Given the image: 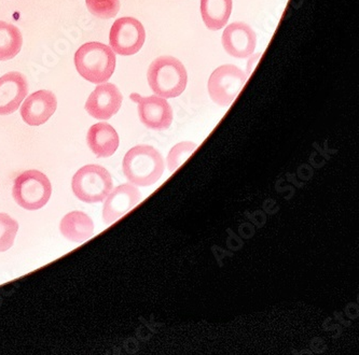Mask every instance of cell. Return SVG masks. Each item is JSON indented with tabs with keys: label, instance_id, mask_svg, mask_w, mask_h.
Returning a JSON list of instances; mask_svg holds the SVG:
<instances>
[{
	"label": "cell",
	"instance_id": "obj_1",
	"mask_svg": "<svg viewBox=\"0 0 359 355\" xmlns=\"http://www.w3.org/2000/svg\"><path fill=\"white\" fill-rule=\"evenodd\" d=\"M164 160L154 146L140 144L128 150L122 162L123 174L130 183L135 186H151L161 179Z\"/></svg>",
	"mask_w": 359,
	"mask_h": 355
},
{
	"label": "cell",
	"instance_id": "obj_2",
	"mask_svg": "<svg viewBox=\"0 0 359 355\" xmlns=\"http://www.w3.org/2000/svg\"><path fill=\"white\" fill-rule=\"evenodd\" d=\"M75 66L79 75L94 84L105 83L116 69V53L100 42H88L75 54Z\"/></svg>",
	"mask_w": 359,
	"mask_h": 355
},
{
	"label": "cell",
	"instance_id": "obj_3",
	"mask_svg": "<svg viewBox=\"0 0 359 355\" xmlns=\"http://www.w3.org/2000/svg\"><path fill=\"white\" fill-rule=\"evenodd\" d=\"M148 83L156 95L175 98L182 95L187 88L188 75L182 62L173 56H161L148 68Z\"/></svg>",
	"mask_w": 359,
	"mask_h": 355
},
{
	"label": "cell",
	"instance_id": "obj_4",
	"mask_svg": "<svg viewBox=\"0 0 359 355\" xmlns=\"http://www.w3.org/2000/svg\"><path fill=\"white\" fill-rule=\"evenodd\" d=\"M52 186L45 174L32 169L22 172L15 178L12 188L14 200L29 211L41 209L49 202Z\"/></svg>",
	"mask_w": 359,
	"mask_h": 355
},
{
	"label": "cell",
	"instance_id": "obj_5",
	"mask_svg": "<svg viewBox=\"0 0 359 355\" xmlns=\"http://www.w3.org/2000/svg\"><path fill=\"white\" fill-rule=\"evenodd\" d=\"M74 194L87 204H96L106 200L112 188V178L106 168L87 165L80 168L72 181Z\"/></svg>",
	"mask_w": 359,
	"mask_h": 355
},
{
	"label": "cell",
	"instance_id": "obj_6",
	"mask_svg": "<svg viewBox=\"0 0 359 355\" xmlns=\"http://www.w3.org/2000/svg\"><path fill=\"white\" fill-rule=\"evenodd\" d=\"M248 75L234 65H222L208 79L210 98L220 107H228L238 97L248 81Z\"/></svg>",
	"mask_w": 359,
	"mask_h": 355
},
{
	"label": "cell",
	"instance_id": "obj_7",
	"mask_svg": "<svg viewBox=\"0 0 359 355\" xmlns=\"http://www.w3.org/2000/svg\"><path fill=\"white\" fill-rule=\"evenodd\" d=\"M145 28L134 18L118 19L110 29V48L119 55L131 56L138 53L145 43Z\"/></svg>",
	"mask_w": 359,
	"mask_h": 355
},
{
	"label": "cell",
	"instance_id": "obj_8",
	"mask_svg": "<svg viewBox=\"0 0 359 355\" xmlns=\"http://www.w3.org/2000/svg\"><path fill=\"white\" fill-rule=\"evenodd\" d=\"M131 99L138 106L140 122L150 130H166L173 122V110L165 98L158 95L142 97L132 94Z\"/></svg>",
	"mask_w": 359,
	"mask_h": 355
},
{
	"label": "cell",
	"instance_id": "obj_9",
	"mask_svg": "<svg viewBox=\"0 0 359 355\" xmlns=\"http://www.w3.org/2000/svg\"><path fill=\"white\" fill-rule=\"evenodd\" d=\"M122 96L119 88L112 83H100L96 86L86 102V110L97 120H109L121 108Z\"/></svg>",
	"mask_w": 359,
	"mask_h": 355
},
{
	"label": "cell",
	"instance_id": "obj_10",
	"mask_svg": "<svg viewBox=\"0 0 359 355\" xmlns=\"http://www.w3.org/2000/svg\"><path fill=\"white\" fill-rule=\"evenodd\" d=\"M142 200L140 190L131 183L122 184L110 192L103 207V220L110 225L135 208Z\"/></svg>",
	"mask_w": 359,
	"mask_h": 355
},
{
	"label": "cell",
	"instance_id": "obj_11",
	"mask_svg": "<svg viewBox=\"0 0 359 355\" xmlns=\"http://www.w3.org/2000/svg\"><path fill=\"white\" fill-rule=\"evenodd\" d=\"M222 46L229 55L236 58L250 57L256 49V33L248 24L236 22L226 26L224 29Z\"/></svg>",
	"mask_w": 359,
	"mask_h": 355
},
{
	"label": "cell",
	"instance_id": "obj_12",
	"mask_svg": "<svg viewBox=\"0 0 359 355\" xmlns=\"http://www.w3.org/2000/svg\"><path fill=\"white\" fill-rule=\"evenodd\" d=\"M56 108L57 99L55 94L41 90L26 98L21 107V116L27 125L40 126L53 116Z\"/></svg>",
	"mask_w": 359,
	"mask_h": 355
},
{
	"label": "cell",
	"instance_id": "obj_13",
	"mask_svg": "<svg viewBox=\"0 0 359 355\" xmlns=\"http://www.w3.org/2000/svg\"><path fill=\"white\" fill-rule=\"evenodd\" d=\"M27 94V79L21 72H9L0 78V116L17 111Z\"/></svg>",
	"mask_w": 359,
	"mask_h": 355
},
{
	"label": "cell",
	"instance_id": "obj_14",
	"mask_svg": "<svg viewBox=\"0 0 359 355\" xmlns=\"http://www.w3.org/2000/svg\"><path fill=\"white\" fill-rule=\"evenodd\" d=\"M88 146L97 158H110L119 146V136L108 123H97L91 126L87 136Z\"/></svg>",
	"mask_w": 359,
	"mask_h": 355
},
{
	"label": "cell",
	"instance_id": "obj_15",
	"mask_svg": "<svg viewBox=\"0 0 359 355\" xmlns=\"http://www.w3.org/2000/svg\"><path fill=\"white\" fill-rule=\"evenodd\" d=\"M60 230L66 239L73 242H83L93 235L94 223L92 218L84 212H69L62 218Z\"/></svg>",
	"mask_w": 359,
	"mask_h": 355
},
{
	"label": "cell",
	"instance_id": "obj_16",
	"mask_svg": "<svg viewBox=\"0 0 359 355\" xmlns=\"http://www.w3.org/2000/svg\"><path fill=\"white\" fill-rule=\"evenodd\" d=\"M232 0H201V15L210 31H219L231 15Z\"/></svg>",
	"mask_w": 359,
	"mask_h": 355
},
{
	"label": "cell",
	"instance_id": "obj_17",
	"mask_svg": "<svg viewBox=\"0 0 359 355\" xmlns=\"http://www.w3.org/2000/svg\"><path fill=\"white\" fill-rule=\"evenodd\" d=\"M23 37L17 26L0 21V61H10L20 53Z\"/></svg>",
	"mask_w": 359,
	"mask_h": 355
},
{
	"label": "cell",
	"instance_id": "obj_18",
	"mask_svg": "<svg viewBox=\"0 0 359 355\" xmlns=\"http://www.w3.org/2000/svg\"><path fill=\"white\" fill-rule=\"evenodd\" d=\"M196 148H198V144L191 141L180 142L174 146L170 149L168 160H166L170 174L175 172L182 164H184L186 160L196 152Z\"/></svg>",
	"mask_w": 359,
	"mask_h": 355
},
{
	"label": "cell",
	"instance_id": "obj_19",
	"mask_svg": "<svg viewBox=\"0 0 359 355\" xmlns=\"http://www.w3.org/2000/svg\"><path fill=\"white\" fill-rule=\"evenodd\" d=\"M19 230V223L7 214H0V252L13 246Z\"/></svg>",
	"mask_w": 359,
	"mask_h": 355
},
{
	"label": "cell",
	"instance_id": "obj_20",
	"mask_svg": "<svg viewBox=\"0 0 359 355\" xmlns=\"http://www.w3.org/2000/svg\"><path fill=\"white\" fill-rule=\"evenodd\" d=\"M86 4L89 11L98 19H111L120 10L119 0H86Z\"/></svg>",
	"mask_w": 359,
	"mask_h": 355
},
{
	"label": "cell",
	"instance_id": "obj_21",
	"mask_svg": "<svg viewBox=\"0 0 359 355\" xmlns=\"http://www.w3.org/2000/svg\"><path fill=\"white\" fill-rule=\"evenodd\" d=\"M260 54H257V55H255L254 57H252V61H254V64H252V66H248V77L250 75V72L254 70V66L256 65L257 62H258V58H259ZM252 64V62L250 61V63H248V65H250Z\"/></svg>",
	"mask_w": 359,
	"mask_h": 355
}]
</instances>
